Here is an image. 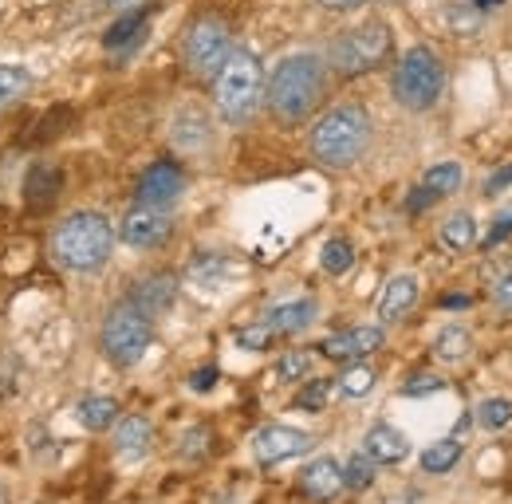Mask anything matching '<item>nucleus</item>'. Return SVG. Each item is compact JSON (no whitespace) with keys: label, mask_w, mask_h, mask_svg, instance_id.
Instances as JSON below:
<instances>
[{"label":"nucleus","mask_w":512,"mask_h":504,"mask_svg":"<svg viewBox=\"0 0 512 504\" xmlns=\"http://www.w3.org/2000/svg\"><path fill=\"white\" fill-rule=\"evenodd\" d=\"M390 56V28L383 20H367L359 28L339 32V40L331 44V67L339 75H363L375 71Z\"/></svg>","instance_id":"obj_6"},{"label":"nucleus","mask_w":512,"mask_h":504,"mask_svg":"<svg viewBox=\"0 0 512 504\" xmlns=\"http://www.w3.org/2000/svg\"><path fill=\"white\" fill-rule=\"evenodd\" d=\"M201 441H209V434H205V430H193L190 438L182 441V445H190V449H182V453H190V457H197V453H201Z\"/></svg>","instance_id":"obj_41"},{"label":"nucleus","mask_w":512,"mask_h":504,"mask_svg":"<svg viewBox=\"0 0 512 504\" xmlns=\"http://www.w3.org/2000/svg\"><path fill=\"white\" fill-rule=\"evenodd\" d=\"M457 186H461V166H457V162H438V166H430L426 178H422V189H426L434 201L457 193Z\"/></svg>","instance_id":"obj_25"},{"label":"nucleus","mask_w":512,"mask_h":504,"mask_svg":"<svg viewBox=\"0 0 512 504\" xmlns=\"http://www.w3.org/2000/svg\"><path fill=\"white\" fill-rule=\"evenodd\" d=\"M375 485V461L367 453H355L343 469V489H371Z\"/></svg>","instance_id":"obj_30"},{"label":"nucleus","mask_w":512,"mask_h":504,"mask_svg":"<svg viewBox=\"0 0 512 504\" xmlns=\"http://www.w3.org/2000/svg\"><path fill=\"white\" fill-rule=\"evenodd\" d=\"M367 146H371V115L355 103L331 107L320 123L312 126V154L331 170L355 166L367 154Z\"/></svg>","instance_id":"obj_2"},{"label":"nucleus","mask_w":512,"mask_h":504,"mask_svg":"<svg viewBox=\"0 0 512 504\" xmlns=\"http://www.w3.org/2000/svg\"><path fill=\"white\" fill-rule=\"evenodd\" d=\"M426 205H434V197H430L426 189L418 186V189H414V197L406 201V209H410V213H418V209H426Z\"/></svg>","instance_id":"obj_40"},{"label":"nucleus","mask_w":512,"mask_h":504,"mask_svg":"<svg viewBox=\"0 0 512 504\" xmlns=\"http://www.w3.org/2000/svg\"><path fill=\"white\" fill-rule=\"evenodd\" d=\"M320 264L323 272H331V276H343L351 264H355V249H351V241H343V237H331L320 252Z\"/></svg>","instance_id":"obj_28"},{"label":"nucleus","mask_w":512,"mask_h":504,"mask_svg":"<svg viewBox=\"0 0 512 504\" xmlns=\"http://www.w3.org/2000/svg\"><path fill=\"white\" fill-rule=\"evenodd\" d=\"M174 296H178V280H174V276H150V280H142V284L130 292L127 304H134L146 319H154V315H162L174 304Z\"/></svg>","instance_id":"obj_15"},{"label":"nucleus","mask_w":512,"mask_h":504,"mask_svg":"<svg viewBox=\"0 0 512 504\" xmlns=\"http://www.w3.org/2000/svg\"><path fill=\"white\" fill-rule=\"evenodd\" d=\"M477 426H485V430H505L512 426V402L509 398H485L481 406H477Z\"/></svg>","instance_id":"obj_29"},{"label":"nucleus","mask_w":512,"mask_h":504,"mask_svg":"<svg viewBox=\"0 0 512 504\" xmlns=\"http://www.w3.org/2000/svg\"><path fill=\"white\" fill-rule=\"evenodd\" d=\"M300 489H304V497H312V501H335L339 489H343V469H339V461H331V457L312 461V465L300 473Z\"/></svg>","instance_id":"obj_14"},{"label":"nucleus","mask_w":512,"mask_h":504,"mask_svg":"<svg viewBox=\"0 0 512 504\" xmlns=\"http://www.w3.org/2000/svg\"><path fill=\"white\" fill-rule=\"evenodd\" d=\"M119 237L127 241L130 249H154L170 237V217L166 209H154V205H138L130 209L119 225Z\"/></svg>","instance_id":"obj_11"},{"label":"nucleus","mask_w":512,"mask_h":504,"mask_svg":"<svg viewBox=\"0 0 512 504\" xmlns=\"http://www.w3.org/2000/svg\"><path fill=\"white\" fill-rule=\"evenodd\" d=\"M383 327H347V331H335L320 343L323 359H335V363H355V359H367L371 351L383 347Z\"/></svg>","instance_id":"obj_10"},{"label":"nucleus","mask_w":512,"mask_h":504,"mask_svg":"<svg viewBox=\"0 0 512 504\" xmlns=\"http://www.w3.org/2000/svg\"><path fill=\"white\" fill-rule=\"evenodd\" d=\"M323 95V60L312 52L288 56L272 67L268 83H264V99L272 107L276 119L284 123H300L304 115H312V107Z\"/></svg>","instance_id":"obj_1"},{"label":"nucleus","mask_w":512,"mask_h":504,"mask_svg":"<svg viewBox=\"0 0 512 504\" xmlns=\"http://www.w3.org/2000/svg\"><path fill=\"white\" fill-rule=\"evenodd\" d=\"M442 304H446V308H465V304H469V296H446Z\"/></svg>","instance_id":"obj_44"},{"label":"nucleus","mask_w":512,"mask_h":504,"mask_svg":"<svg viewBox=\"0 0 512 504\" xmlns=\"http://www.w3.org/2000/svg\"><path fill=\"white\" fill-rule=\"evenodd\" d=\"M363 453L375 461V465H398L410 457V438L402 430H394L390 422H375L363 438Z\"/></svg>","instance_id":"obj_13"},{"label":"nucleus","mask_w":512,"mask_h":504,"mask_svg":"<svg viewBox=\"0 0 512 504\" xmlns=\"http://www.w3.org/2000/svg\"><path fill=\"white\" fill-rule=\"evenodd\" d=\"M150 441H154V426H150V418H142V414L123 418L119 430H115V449H119V457H127V461L146 457V453H150Z\"/></svg>","instance_id":"obj_18"},{"label":"nucleus","mask_w":512,"mask_h":504,"mask_svg":"<svg viewBox=\"0 0 512 504\" xmlns=\"http://www.w3.org/2000/svg\"><path fill=\"white\" fill-rule=\"evenodd\" d=\"M217 87V111L225 115V123H249L264 99V67L253 52H229V60L221 63V71L213 75Z\"/></svg>","instance_id":"obj_4"},{"label":"nucleus","mask_w":512,"mask_h":504,"mask_svg":"<svg viewBox=\"0 0 512 504\" xmlns=\"http://www.w3.org/2000/svg\"><path fill=\"white\" fill-rule=\"evenodd\" d=\"M111 249H115V229L103 213H71L52 237V256L75 272L103 268Z\"/></svg>","instance_id":"obj_3"},{"label":"nucleus","mask_w":512,"mask_h":504,"mask_svg":"<svg viewBox=\"0 0 512 504\" xmlns=\"http://www.w3.org/2000/svg\"><path fill=\"white\" fill-rule=\"evenodd\" d=\"M473 241H477V221H473V213H453V217H446V225H442V245H446V249L465 252Z\"/></svg>","instance_id":"obj_24"},{"label":"nucleus","mask_w":512,"mask_h":504,"mask_svg":"<svg viewBox=\"0 0 512 504\" xmlns=\"http://www.w3.org/2000/svg\"><path fill=\"white\" fill-rule=\"evenodd\" d=\"M316 300H292V304H280V308H272L268 312V327L276 331V335H296V331H304V327H312L316 323Z\"/></svg>","instance_id":"obj_19"},{"label":"nucleus","mask_w":512,"mask_h":504,"mask_svg":"<svg viewBox=\"0 0 512 504\" xmlns=\"http://www.w3.org/2000/svg\"><path fill=\"white\" fill-rule=\"evenodd\" d=\"M272 335H276V331H272L268 323H256V327H241V331H237V347H241V351H264V347L272 343Z\"/></svg>","instance_id":"obj_34"},{"label":"nucleus","mask_w":512,"mask_h":504,"mask_svg":"<svg viewBox=\"0 0 512 504\" xmlns=\"http://www.w3.org/2000/svg\"><path fill=\"white\" fill-rule=\"evenodd\" d=\"M308 371H312V355L308 351H288L280 359V367H276V375L284 378V382H296V378H304Z\"/></svg>","instance_id":"obj_32"},{"label":"nucleus","mask_w":512,"mask_h":504,"mask_svg":"<svg viewBox=\"0 0 512 504\" xmlns=\"http://www.w3.org/2000/svg\"><path fill=\"white\" fill-rule=\"evenodd\" d=\"M217 378H221V371H217V367H201V371H193V375H190V390L205 394V390H213V386H217Z\"/></svg>","instance_id":"obj_37"},{"label":"nucleus","mask_w":512,"mask_h":504,"mask_svg":"<svg viewBox=\"0 0 512 504\" xmlns=\"http://www.w3.org/2000/svg\"><path fill=\"white\" fill-rule=\"evenodd\" d=\"M182 189H186L182 166H174V162H154V166L142 174V182H138V205L166 209V205H174V201L182 197Z\"/></svg>","instance_id":"obj_12"},{"label":"nucleus","mask_w":512,"mask_h":504,"mask_svg":"<svg viewBox=\"0 0 512 504\" xmlns=\"http://www.w3.org/2000/svg\"><path fill=\"white\" fill-rule=\"evenodd\" d=\"M32 87V75L28 67H16V63H0V111L12 107L24 91Z\"/></svg>","instance_id":"obj_26"},{"label":"nucleus","mask_w":512,"mask_h":504,"mask_svg":"<svg viewBox=\"0 0 512 504\" xmlns=\"http://www.w3.org/2000/svg\"><path fill=\"white\" fill-rule=\"evenodd\" d=\"M390 91H394L398 107H406V111H430L442 99V91H446V67H442V60L430 48H410L398 60V67H394Z\"/></svg>","instance_id":"obj_5"},{"label":"nucleus","mask_w":512,"mask_h":504,"mask_svg":"<svg viewBox=\"0 0 512 504\" xmlns=\"http://www.w3.org/2000/svg\"><path fill=\"white\" fill-rule=\"evenodd\" d=\"M111 8H119V12H134L138 4H146V0H107Z\"/></svg>","instance_id":"obj_43"},{"label":"nucleus","mask_w":512,"mask_h":504,"mask_svg":"<svg viewBox=\"0 0 512 504\" xmlns=\"http://www.w3.org/2000/svg\"><path fill=\"white\" fill-rule=\"evenodd\" d=\"M75 418H79V426H87V430H111V422L119 418V402L115 398H103V394H91V398H83L79 406H75Z\"/></svg>","instance_id":"obj_20"},{"label":"nucleus","mask_w":512,"mask_h":504,"mask_svg":"<svg viewBox=\"0 0 512 504\" xmlns=\"http://www.w3.org/2000/svg\"><path fill=\"white\" fill-rule=\"evenodd\" d=\"M150 339H154L150 319L138 312L134 304H127V300L107 315V323H103V351H107V359L119 363V367H134V363L146 355Z\"/></svg>","instance_id":"obj_7"},{"label":"nucleus","mask_w":512,"mask_h":504,"mask_svg":"<svg viewBox=\"0 0 512 504\" xmlns=\"http://www.w3.org/2000/svg\"><path fill=\"white\" fill-rule=\"evenodd\" d=\"M60 189H64V174L56 170V166H32L28 170V182H24V197H28V205L40 213V209H52L56 205V197H60Z\"/></svg>","instance_id":"obj_17"},{"label":"nucleus","mask_w":512,"mask_h":504,"mask_svg":"<svg viewBox=\"0 0 512 504\" xmlns=\"http://www.w3.org/2000/svg\"><path fill=\"white\" fill-rule=\"evenodd\" d=\"M327 394H331V382H327V378H316V382H308V386L296 394V406H300V410H320L323 402H327Z\"/></svg>","instance_id":"obj_35"},{"label":"nucleus","mask_w":512,"mask_h":504,"mask_svg":"<svg viewBox=\"0 0 512 504\" xmlns=\"http://www.w3.org/2000/svg\"><path fill=\"white\" fill-rule=\"evenodd\" d=\"M493 304H497L501 312H512V272H501V276L493 280Z\"/></svg>","instance_id":"obj_36"},{"label":"nucleus","mask_w":512,"mask_h":504,"mask_svg":"<svg viewBox=\"0 0 512 504\" xmlns=\"http://www.w3.org/2000/svg\"><path fill=\"white\" fill-rule=\"evenodd\" d=\"M335 386H339V394H347V398H363V394H371V386H375V371L359 363V367L343 371Z\"/></svg>","instance_id":"obj_31"},{"label":"nucleus","mask_w":512,"mask_h":504,"mask_svg":"<svg viewBox=\"0 0 512 504\" xmlns=\"http://www.w3.org/2000/svg\"><path fill=\"white\" fill-rule=\"evenodd\" d=\"M229 52H233V36H229L225 20H217V16L193 20L186 32V63L193 75H217L221 63L229 60Z\"/></svg>","instance_id":"obj_8"},{"label":"nucleus","mask_w":512,"mask_h":504,"mask_svg":"<svg viewBox=\"0 0 512 504\" xmlns=\"http://www.w3.org/2000/svg\"><path fill=\"white\" fill-rule=\"evenodd\" d=\"M142 32H146V12H123V16L107 28L103 44H107L111 52H123V48H130V44L142 40Z\"/></svg>","instance_id":"obj_21"},{"label":"nucleus","mask_w":512,"mask_h":504,"mask_svg":"<svg viewBox=\"0 0 512 504\" xmlns=\"http://www.w3.org/2000/svg\"><path fill=\"white\" fill-rule=\"evenodd\" d=\"M174 142H178L182 150H201V146L209 142V123H205V115L182 111V115L174 119Z\"/></svg>","instance_id":"obj_23"},{"label":"nucleus","mask_w":512,"mask_h":504,"mask_svg":"<svg viewBox=\"0 0 512 504\" xmlns=\"http://www.w3.org/2000/svg\"><path fill=\"white\" fill-rule=\"evenodd\" d=\"M414 304H418V276L402 272V276H394V280L386 284L383 296H379V319L394 323V319H402V315L410 312Z\"/></svg>","instance_id":"obj_16"},{"label":"nucleus","mask_w":512,"mask_h":504,"mask_svg":"<svg viewBox=\"0 0 512 504\" xmlns=\"http://www.w3.org/2000/svg\"><path fill=\"white\" fill-rule=\"evenodd\" d=\"M438 390H446V378L430 375V371L410 375L406 382H402V394H406V398H418V394H438Z\"/></svg>","instance_id":"obj_33"},{"label":"nucleus","mask_w":512,"mask_h":504,"mask_svg":"<svg viewBox=\"0 0 512 504\" xmlns=\"http://www.w3.org/2000/svg\"><path fill=\"white\" fill-rule=\"evenodd\" d=\"M323 8H331V12H351V8H359V4H367V0H320Z\"/></svg>","instance_id":"obj_42"},{"label":"nucleus","mask_w":512,"mask_h":504,"mask_svg":"<svg viewBox=\"0 0 512 504\" xmlns=\"http://www.w3.org/2000/svg\"><path fill=\"white\" fill-rule=\"evenodd\" d=\"M457 461H461V441L457 438L434 441V445L422 453V469H426V473H449Z\"/></svg>","instance_id":"obj_27"},{"label":"nucleus","mask_w":512,"mask_h":504,"mask_svg":"<svg viewBox=\"0 0 512 504\" xmlns=\"http://www.w3.org/2000/svg\"><path fill=\"white\" fill-rule=\"evenodd\" d=\"M505 186H512V166H505V170H497V174H489V182H485V193L489 197H497Z\"/></svg>","instance_id":"obj_39"},{"label":"nucleus","mask_w":512,"mask_h":504,"mask_svg":"<svg viewBox=\"0 0 512 504\" xmlns=\"http://www.w3.org/2000/svg\"><path fill=\"white\" fill-rule=\"evenodd\" d=\"M469 351H473V339H469V331H465V327H457V323L442 327V331H438V339H434V355H438V359H446V363H461Z\"/></svg>","instance_id":"obj_22"},{"label":"nucleus","mask_w":512,"mask_h":504,"mask_svg":"<svg viewBox=\"0 0 512 504\" xmlns=\"http://www.w3.org/2000/svg\"><path fill=\"white\" fill-rule=\"evenodd\" d=\"M308 449H312V434L292 430V426H264L253 438V453L260 465H280V461H292Z\"/></svg>","instance_id":"obj_9"},{"label":"nucleus","mask_w":512,"mask_h":504,"mask_svg":"<svg viewBox=\"0 0 512 504\" xmlns=\"http://www.w3.org/2000/svg\"><path fill=\"white\" fill-rule=\"evenodd\" d=\"M505 237H512V213H509V217H501V221L493 225V233L485 237V249H497Z\"/></svg>","instance_id":"obj_38"}]
</instances>
